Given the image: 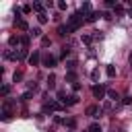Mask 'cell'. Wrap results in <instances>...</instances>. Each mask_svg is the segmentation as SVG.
<instances>
[{
    "instance_id": "34",
    "label": "cell",
    "mask_w": 132,
    "mask_h": 132,
    "mask_svg": "<svg viewBox=\"0 0 132 132\" xmlns=\"http://www.w3.org/2000/svg\"><path fill=\"white\" fill-rule=\"evenodd\" d=\"M91 78L97 80V78H99V70H93V72H91Z\"/></svg>"
},
{
    "instance_id": "24",
    "label": "cell",
    "mask_w": 132,
    "mask_h": 132,
    "mask_svg": "<svg viewBox=\"0 0 132 132\" xmlns=\"http://www.w3.org/2000/svg\"><path fill=\"white\" fill-rule=\"evenodd\" d=\"M37 21H39L41 25H45V23H47V14H45V12H43V14H37Z\"/></svg>"
},
{
    "instance_id": "9",
    "label": "cell",
    "mask_w": 132,
    "mask_h": 132,
    "mask_svg": "<svg viewBox=\"0 0 132 132\" xmlns=\"http://www.w3.org/2000/svg\"><path fill=\"white\" fill-rule=\"evenodd\" d=\"M14 25H16V29H23V31H27V29H29V25H27V21H23V19H19V21H14Z\"/></svg>"
},
{
    "instance_id": "27",
    "label": "cell",
    "mask_w": 132,
    "mask_h": 132,
    "mask_svg": "<svg viewBox=\"0 0 132 132\" xmlns=\"http://www.w3.org/2000/svg\"><path fill=\"white\" fill-rule=\"evenodd\" d=\"M107 95H109V97H111L113 101H118V99H120V95H118V91H113V89H111V91H107Z\"/></svg>"
},
{
    "instance_id": "21",
    "label": "cell",
    "mask_w": 132,
    "mask_h": 132,
    "mask_svg": "<svg viewBox=\"0 0 132 132\" xmlns=\"http://www.w3.org/2000/svg\"><path fill=\"white\" fill-rule=\"evenodd\" d=\"M0 118H2V122H8V120L12 118V113H10V111H4V109H2V113H0Z\"/></svg>"
},
{
    "instance_id": "39",
    "label": "cell",
    "mask_w": 132,
    "mask_h": 132,
    "mask_svg": "<svg viewBox=\"0 0 132 132\" xmlns=\"http://www.w3.org/2000/svg\"><path fill=\"white\" fill-rule=\"evenodd\" d=\"M128 16H132V8H130V10H128Z\"/></svg>"
},
{
    "instance_id": "36",
    "label": "cell",
    "mask_w": 132,
    "mask_h": 132,
    "mask_svg": "<svg viewBox=\"0 0 132 132\" xmlns=\"http://www.w3.org/2000/svg\"><path fill=\"white\" fill-rule=\"evenodd\" d=\"M54 122H56V124H64V118H60V116H54Z\"/></svg>"
},
{
    "instance_id": "37",
    "label": "cell",
    "mask_w": 132,
    "mask_h": 132,
    "mask_svg": "<svg viewBox=\"0 0 132 132\" xmlns=\"http://www.w3.org/2000/svg\"><path fill=\"white\" fill-rule=\"evenodd\" d=\"M105 6H107V8H111V6H118V4H116L113 0H107V2H105Z\"/></svg>"
},
{
    "instance_id": "18",
    "label": "cell",
    "mask_w": 132,
    "mask_h": 132,
    "mask_svg": "<svg viewBox=\"0 0 132 132\" xmlns=\"http://www.w3.org/2000/svg\"><path fill=\"white\" fill-rule=\"evenodd\" d=\"M87 132H101V126H99L97 122H93V124L89 126V130H87Z\"/></svg>"
},
{
    "instance_id": "35",
    "label": "cell",
    "mask_w": 132,
    "mask_h": 132,
    "mask_svg": "<svg viewBox=\"0 0 132 132\" xmlns=\"http://www.w3.org/2000/svg\"><path fill=\"white\" fill-rule=\"evenodd\" d=\"M72 89H74V93H78L80 91V82H72Z\"/></svg>"
},
{
    "instance_id": "26",
    "label": "cell",
    "mask_w": 132,
    "mask_h": 132,
    "mask_svg": "<svg viewBox=\"0 0 132 132\" xmlns=\"http://www.w3.org/2000/svg\"><path fill=\"white\" fill-rule=\"evenodd\" d=\"M54 82H56V76H54V74H50V76H47V87H50V89H54Z\"/></svg>"
},
{
    "instance_id": "19",
    "label": "cell",
    "mask_w": 132,
    "mask_h": 132,
    "mask_svg": "<svg viewBox=\"0 0 132 132\" xmlns=\"http://www.w3.org/2000/svg\"><path fill=\"white\" fill-rule=\"evenodd\" d=\"M68 56H70V47H68V45H64V47H62V52H60V58H68Z\"/></svg>"
},
{
    "instance_id": "17",
    "label": "cell",
    "mask_w": 132,
    "mask_h": 132,
    "mask_svg": "<svg viewBox=\"0 0 132 132\" xmlns=\"http://www.w3.org/2000/svg\"><path fill=\"white\" fill-rule=\"evenodd\" d=\"M64 126H68V128H74V126H76V120H74V118H66V120H64Z\"/></svg>"
},
{
    "instance_id": "15",
    "label": "cell",
    "mask_w": 132,
    "mask_h": 132,
    "mask_svg": "<svg viewBox=\"0 0 132 132\" xmlns=\"http://www.w3.org/2000/svg\"><path fill=\"white\" fill-rule=\"evenodd\" d=\"M16 54H19V60H23V58H27V60H29V56H31V54L27 52V47H23V50H19Z\"/></svg>"
},
{
    "instance_id": "6",
    "label": "cell",
    "mask_w": 132,
    "mask_h": 132,
    "mask_svg": "<svg viewBox=\"0 0 132 132\" xmlns=\"http://www.w3.org/2000/svg\"><path fill=\"white\" fill-rule=\"evenodd\" d=\"M39 62H41V56H39V52H33V54L29 56V64H31V66H39Z\"/></svg>"
},
{
    "instance_id": "33",
    "label": "cell",
    "mask_w": 132,
    "mask_h": 132,
    "mask_svg": "<svg viewBox=\"0 0 132 132\" xmlns=\"http://www.w3.org/2000/svg\"><path fill=\"white\" fill-rule=\"evenodd\" d=\"M82 41H85V43H91L93 37H91V35H82Z\"/></svg>"
},
{
    "instance_id": "16",
    "label": "cell",
    "mask_w": 132,
    "mask_h": 132,
    "mask_svg": "<svg viewBox=\"0 0 132 132\" xmlns=\"http://www.w3.org/2000/svg\"><path fill=\"white\" fill-rule=\"evenodd\" d=\"M8 93H10V85H2V87H0V95H2V97H6Z\"/></svg>"
},
{
    "instance_id": "38",
    "label": "cell",
    "mask_w": 132,
    "mask_h": 132,
    "mask_svg": "<svg viewBox=\"0 0 132 132\" xmlns=\"http://www.w3.org/2000/svg\"><path fill=\"white\" fill-rule=\"evenodd\" d=\"M58 8L60 10H66V2H58Z\"/></svg>"
},
{
    "instance_id": "13",
    "label": "cell",
    "mask_w": 132,
    "mask_h": 132,
    "mask_svg": "<svg viewBox=\"0 0 132 132\" xmlns=\"http://www.w3.org/2000/svg\"><path fill=\"white\" fill-rule=\"evenodd\" d=\"M33 10H35L37 14H43V4H41V2H33Z\"/></svg>"
},
{
    "instance_id": "5",
    "label": "cell",
    "mask_w": 132,
    "mask_h": 132,
    "mask_svg": "<svg viewBox=\"0 0 132 132\" xmlns=\"http://www.w3.org/2000/svg\"><path fill=\"white\" fill-rule=\"evenodd\" d=\"M70 33H72L70 25H60V27H58V35H60V37H66V35H70Z\"/></svg>"
},
{
    "instance_id": "22",
    "label": "cell",
    "mask_w": 132,
    "mask_h": 132,
    "mask_svg": "<svg viewBox=\"0 0 132 132\" xmlns=\"http://www.w3.org/2000/svg\"><path fill=\"white\" fill-rule=\"evenodd\" d=\"M29 35H31V37H39V35H41V29H39V27H33Z\"/></svg>"
},
{
    "instance_id": "25",
    "label": "cell",
    "mask_w": 132,
    "mask_h": 132,
    "mask_svg": "<svg viewBox=\"0 0 132 132\" xmlns=\"http://www.w3.org/2000/svg\"><path fill=\"white\" fill-rule=\"evenodd\" d=\"M66 68H68V70H74V68H76V60H68V62H66Z\"/></svg>"
},
{
    "instance_id": "10",
    "label": "cell",
    "mask_w": 132,
    "mask_h": 132,
    "mask_svg": "<svg viewBox=\"0 0 132 132\" xmlns=\"http://www.w3.org/2000/svg\"><path fill=\"white\" fill-rule=\"evenodd\" d=\"M4 58H6V60H19V54H14V52L6 50V52H4Z\"/></svg>"
},
{
    "instance_id": "31",
    "label": "cell",
    "mask_w": 132,
    "mask_h": 132,
    "mask_svg": "<svg viewBox=\"0 0 132 132\" xmlns=\"http://www.w3.org/2000/svg\"><path fill=\"white\" fill-rule=\"evenodd\" d=\"M21 10H23V12H25V14H29V12H31V10H33V6H29V4H25V6H23V8H21Z\"/></svg>"
},
{
    "instance_id": "11",
    "label": "cell",
    "mask_w": 132,
    "mask_h": 132,
    "mask_svg": "<svg viewBox=\"0 0 132 132\" xmlns=\"http://www.w3.org/2000/svg\"><path fill=\"white\" fill-rule=\"evenodd\" d=\"M66 80H68V82H76V72H74V70H68V72H66Z\"/></svg>"
},
{
    "instance_id": "28",
    "label": "cell",
    "mask_w": 132,
    "mask_h": 132,
    "mask_svg": "<svg viewBox=\"0 0 132 132\" xmlns=\"http://www.w3.org/2000/svg\"><path fill=\"white\" fill-rule=\"evenodd\" d=\"M29 37H31V35H23V37H21V43H23L25 47L29 45Z\"/></svg>"
},
{
    "instance_id": "32",
    "label": "cell",
    "mask_w": 132,
    "mask_h": 132,
    "mask_svg": "<svg viewBox=\"0 0 132 132\" xmlns=\"http://www.w3.org/2000/svg\"><path fill=\"white\" fill-rule=\"evenodd\" d=\"M21 78H23V72H14V76H12V80L16 82V80H21Z\"/></svg>"
},
{
    "instance_id": "14",
    "label": "cell",
    "mask_w": 132,
    "mask_h": 132,
    "mask_svg": "<svg viewBox=\"0 0 132 132\" xmlns=\"http://www.w3.org/2000/svg\"><path fill=\"white\" fill-rule=\"evenodd\" d=\"M19 43H21V37H16V35L8 37V45H12V47H14V45H19Z\"/></svg>"
},
{
    "instance_id": "30",
    "label": "cell",
    "mask_w": 132,
    "mask_h": 132,
    "mask_svg": "<svg viewBox=\"0 0 132 132\" xmlns=\"http://www.w3.org/2000/svg\"><path fill=\"white\" fill-rule=\"evenodd\" d=\"M122 103H124V105H130V103H132V97H130V95L122 97Z\"/></svg>"
},
{
    "instance_id": "4",
    "label": "cell",
    "mask_w": 132,
    "mask_h": 132,
    "mask_svg": "<svg viewBox=\"0 0 132 132\" xmlns=\"http://www.w3.org/2000/svg\"><path fill=\"white\" fill-rule=\"evenodd\" d=\"M87 116H91V118H99V116H101V109H99L97 105H89V107H87Z\"/></svg>"
},
{
    "instance_id": "20",
    "label": "cell",
    "mask_w": 132,
    "mask_h": 132,
    "mask_svg": "<svg viewBox=\"0 0 132 132\" xmlns=\"http://www.w3.org/2000/svg\"><path fill=\"white\" fill-rule=\"evenodd\" d=\"M31 97H33V91H25V93L21 95V101H29Z\"/></svg>"
},
{
    "instance_id": "12",
    "label": "cell",
    "mask_w": 132,
    "mask_h": 132,
    "mask_svg": "<svg viewBox=\"0 0 132 132\" xmlns=\"http://www.w3.org/2000/svg\"><path fill=\"white\" fill-rule=\"evenodd\" d=\"M52 111H56V109H54V101H50V103L43 105V113H50V116H52Z\"/></svg>"
},
{
    "instance_id": "3",
    "label": "cell",
    "mask_w": 132,
    "mask_h": 132,
    "mask_svg": "<svg viewBox=\"0 0 132 132\" xmlns=\"http://www.w3.org/2000/svg\"><path fill=\"white\" fill-rule=\"evenodd\" d=\"M93 97L95 99H103L105 97V87L103 85H95L93 87Z\"/></svg>"
},
{
    "instance_id": "7",
    "label": "cell",
    "mask_w": 132,
    "mask_h": 132,
    "mask_svg": "<svg viewBox=\"0 0 132 132\" xmlns=\"http://www.w3.org/2000/svg\"><path fill=\"white\" fill-rule=\"evenodd\" d=\"M76 103H78V95H76V93L68 95V97H66V101H64V105H76Z\"/></svg>"
},
{
    "instance_id": "29",
    "label": "cell",
    "mask_w": 132,
    "mask_h": 132,
    "mask_svg": "<svg viewBox=\"0 0 132 132\" xmlns=\"http://www.w3.org/2000/svg\"><path fill=\"white\" fill-rule=\"evenodd\" d=\"M41 45H43V47H47V45H52V41H50V37H41Z\"/></svg>"
},
{
    "instance_id": "2",
    "label": "cell",
    "mask_w": 132,
    "mask_h": 132,
    "mask_svg": "<svg viewBox=\"0 0 132 132\" xmlns=\"http://www.w3.org/2000/svg\"><path fill=\"white\" fill-rule=\"evenodd\" d=\"M41 64H43L45 68H56V64H58V60H56L54 56H50V54H47V56H43V60H41Z\"/></svg>"
},
{
    "instance_id": "1",
    "label": "cell",
    "mask_w": 132,
    "mask_h": 132,
    "mask_svg": "<svg viewBox=\"0 0 132 132\" xmlns=\"http://www.w3.org/2000/svg\"><path fill=\"white\" fill-rule=\"evenodd\" d=\"M82 16H85V14H82L80 10H76V12H72V14L68 16V25H70V29H72V31H76V29L85 23V19H82Z\"/></svg>"
},
{
    "instance_id": "23",
    "label": "cell",
    "mask_w": 132,
    "mask_h": 132,
    "mask_svg": "<svg viewBox=\"0 0 132 132\" xmlns=\"http://www.w3.org/2000/svg\"><path fill=\"white\" fill-rule=\"evenodd\" d=\"M105 72H107V76H109V78H113V76H116V66H107V70H105Z\"/></svg>"
},
{
    "instance_id": "8",
    "label": "cell",
    "mask_w": 132,
    "mask_h": 132,
    "mask_svg": "<svg viewBox=\"0 0 132 132\" xmlns=\"http://www.w3.org/2000/svg\"><path fill=\"white\" fill-rule=\"evenodd\" d=\"M99 16H103V14H101V12H91V14H87V19H85V21H87V23H95Z\"/></svg>"
}]
</instances>
